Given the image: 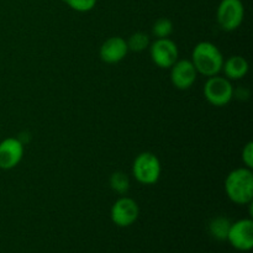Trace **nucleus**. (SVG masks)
<instances>
[{
    "mask_svg": "<svg viewBox=\"0 0 253 253\" xmlns=\"http://www.w3.org/2000/svg\"><path fill=\"white\" fill-rule=\"evenodd\" d=\"M140 215L138 204L128 197H121L113 204L110 210L111 221L119 227H128L135 224Z\"/></svg>",
    "mask_w": 253,
    "mask_h": 253,
    "instance_id": "obj_7",
    "label": "nucleus"
},
{
    "mask_svg": "<svg viewBox=\"0 0 253 253\" xmlns=\"http://www.w3.org/2000/svg\"><path fill=\"white\" fill-rule=\"evenodd\" d=\"M245 17V6L241 0H221L217 6L216 20L224 31H235L241 26Z\"/></svg>",
    "mask_w": 253,
    "mask_h": 253,
    "instance_id": "obj_5",
    "label": "nucleus"
},
{
    "mask_svg": "<svg viewBox=\"0 0 253 253\" xmlns=\"http://www.w3.org/2000/svg\"><path fill=\"white\" fill-rule=\"evenodd\" d=\"M226 241H229V244L237 251H251L253 247L252 219H241L232 222Z\"/></svg>",
    "mask_w": 253,
    "mask_h": 253,
    "instance_id": "obj_8",
    "label": "nucleus"
},
{
    "mask_svg": "<svg viewBox=\"0 0 253 253\" xmlns=\"http://www.w3.org/2000/svg\"><path fill=\"white\" fill-rule=\"evenodd\" d=\"M128 52L127 42L120 36H114L106 40L100 47L101 61L108 64H116L123 61Z\"/></svg>",
    "mask_w": 253,
    "mask_h": 253,
    "instance_id": "obj_11",
    "label": "nucleus"
},
{
    "mask_svg": "<svg viewBox=\"0 0 253 253\" xmlns=\"http://www.w3.org/2000/svg\"><path fill=\"white\" fill-rule=\"evenodd\" d=\"M128 51L142 52L150 47V36L145 32H135L128 37L127 41Z\"/></svg>",
    "mask_w": 253,
    "mask_h": 253,
    "instance_id": "obj_15",
    "label": "nucleus"
},
{
    "mask_svg": "<svg viewBox=\"0 0 253 253\" xmlns=\"http://www.w3.org/2000/svg\"><path fill=\"white\" fill-rule=\"evenodd\" d=\"M173 32V22L168 17L156 20L152 26V35L156 39H168Z\"/></svg>",
    "mask_w": 253,
    "mask_h": 253,
    "instance_id": "obj_16",
    "label": "nucleus"
},
{
    "mask_svg": "<svg viewBox=\"0 0 253 253\" xmlns=\"http://www.w3.org/2000/svg\"><path fill=\"white\" fill-rule=\"evenodd\" d=\"M232 222L226 216H216L210 221L209 234L217 241H226Z\"/></svg>",
    "mask_w": 253,
    "mask_h": 253,
    "instance_id": "obj_13",
    "label": "nucleus"
},
{
    "mask_svg": "<svg viewBox=\"0 0 253 253\" xmlns=\"http://www.w3.org/2000/svg\"><path fill=\"white\" fill-rule=\"evenodd\" d=\"M242 161H244L245 166L247 168H251L253 167V142L250 141L245 145L244 150H242Z\"/></svg>",
    "mask_w": 253,
    "mask_h": 253,
    "instance_id": "obj_18",
    "label": "nucleus"
},
{
    "mask_svg": "<svg viewBox=\"0 0 253 253\" xmlns=\"http://www.w3.org/2000/svg\"><path fill=\"white\" fill-rule=\"evenodd\" d=\"M225 193L232 203L249 205L253 200V173L251 168L231 170L225 179Z\"/></svg>",
    "mask_w": 253,
    "mask_h": 253,
    "instance_id": "obj_1",
    "label": "nucleus"
},
{
    "mask_svg": "<svg viewBox=\"0 0 253 253\" xmlns=\"http://www.w3.org/2000/svg\"><path fill=\"white\" fill-rule=\"evenodd\" d=\"M150 56L153 63L160 68L168 69L178 61L179 51L177 43L168 39H156L150 43Z\"/></svg>",
    "mask_w": 253,
    "mask_h": 253,
    "instance_id": "obj_6",
    "label": "nucleus"
},
{
    "mask_svg": "<svg viewBox=\"0 0 253 253\" xmlns=\"http://www.w3.org/2000/svg\"><path fill=\"white\" fill-rule=\"evenodd\" d=\"M161 162L157 156L152 152H142L136 156L132 163V175L138 183L152 185L160 180Z\"/></svg>",
    "mask_w": 253,
    "mask_h": 253,
    "instance_id": "obj_3",
    "label": "nucleus"
},
{
    "mask_svg": "<svg viewBox=\"0 0 253 253\" xmlns=\"http://www.w3.org/2000/svg\"><path fill=\"white\" fill-rule=\"evenodd\" d=\"M192 63L199 74L204 77H214L221 72L224 56L216 44L209 41L199 42L192 52Z\"/></svg>",
    "mask_w": 253,
    "mask_h": 253,
    "instance_id": "obj_2",
    "label": "nucleus"
},
{
    "mask_svg": "<svg viewBox=\"0 0 253 253\" xmlns=\"http://www.w3.org/2000/svg\"><path fill=\"white\" fill-rule=\"evenodd\" d=\"M249 62L245 57L231 56L226 61H224L221 71L224 72L225 77L229 81H239V79L246 77V74L249 73Z\"/></svg>",
    "mask_w": 253,
    "mask_h": 253,
    "instance_id": "obj_12",
    "label": "nucleus"
},
{
    "mask_svg": "<svg viewBox=\"0 0 253 253\" xmlns=\"http://www.w3.org/2000/svg\"><path fill=\"white\" fill-rule=\"evenodd\" d=\"M24 157V143L16 137H7L0 142V169L10 170Z\"/></svg>",
    "mask_w": 253,
    "mask_h": 253,
    "instance_id": "obj_10",
    "label": "nucleus"
},
{
    "mask_svg": "<svg viewBox=\"0 0 253 253\" xmlns=\"http://www.w3.org/2000/svg\"><path fill=\"white\" fill-rule=\"evenodd\" d=\"M110 187L114 192L120 195H125L130 189V178L124 172H114L110 175Z\"/></svg>",
    "mask_w": 253,
    "mask_h": 253,
    "instance_id": "obj_14",
    "label": "nucleus"
},
{
    "mask_svg": "<svg viewBox=\"0 0 253 253\" xmlns=\"http://www.w3.org/2000/svg\"><path fill=\"white\" fill-rule=\"evenodd\" d=\"M234 86L226 77H209L204 85V96L211 105L225 106L234 98Z\"/></svg>",
    "mask_w": 253,
    "mask_h": 253,
    "instance_id": "obj_4",
    "label": "nucleus"
},
{
    "mask_svg": "<svg viewBox=\"0 0 253 253\" xmlns=\"http://www.w3.org/2000/svg\"><path fill=\"white\" fill-rule=\"evenodd\" d=\"M71 9L78 12H88L95 7L98 0H63Z\"/></svg>",
    "mask_w": 253,
    "mask_h": 253,
    "instance_id": "obj_17",
    "label": "nucleus"
},
{
    "mask_svg": "<svg viewBox=\"0 0 253 253\" xmlns=\"http://www.w3.org/2000/svg\"><path fill=\"white\" fill-rule=\"evenodd\" d=\"M169 69L170 82L179 90H188L197 81L198 72L190 59H178Z\"/></svg>",
    "mask_w": 253,
    "mask_h": 253,
    "instance_id": "obj_9",
    "label": "nucleus"
}]
</instances>
